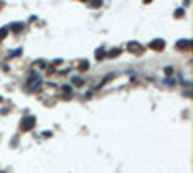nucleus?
Masks as SVG:
<instances>
[{
    "label": "nucleus",
    "instance_id": "f257e3e1",
    "mask_svg": "<svg viewBox=\"0 0 193 173\" xmlns=\"http://www.w3.org/2000/svg\"><path fill=\"white\" fill-rule=\"evenodd\" d=\"M27 87H29V90H35L37 87H41V77H39L35 71L29 75V83H27Z\"/></svg>",
    "mask_w": 193,
    "mask_h": 173
},
{
    "label": "nucleus",
    "instance_id": "f03ea898",
    "mask_svg": "<svg viewBox=\"0 0 193 173\" xmlns=\"http://www.w3.org/2000/svg\"><path fill=\"white\" fill-rule=\"evenodd\" d=\"M21 131H29V129H33L35 127V118H31V115H27V118H23L21 119Z\"/></svg>",
    "mask_w": 193,
    "mask_h": 173
},
{
    "label": "nucleus",
    "instance_id": "7ed1b4c3",
    "mask_svg": "<svg viewBox=\"0 0 193 173\" xmlns=\"http://www.w3.org/2000/svg\"><path fill=\"white\" fill-rule=\"evenodd\" d=\"M149 48H153V50H156V52L164 50V41H160V39H155V41L149 44Z\"/></svg>",
    "mask_w": 193,
    "mask_h": 173
},
{
    "label": "nucleus",
    "instance_id": "20e7f679",
    "mask_svg": "<svg viewBox=\"0 0 193 173\" xmlns=\"http://www.w3.org/2000/svg\"><path fill=\"white\" fill-rule=\"evenodd\" d=\"M176 48H178V50H189V48H191V41H187V39L178 41V42H176Z\"/></svg>",
    "mask_w": 193,
    "mask_h": 173
},
{
    "label": "nucleus",
    "instance_id": "39448f33",
    "mask_svg": "<svg viewBox=\"0 0 193 173\" xmlns=\"http://www.w3.org/2000/svg\"><path fill=\"white\" fill-rule=\"evenodd\" d=\"M128 50L133 52V54H141V52H143V46L137 44V42H130V44H128Z\"/></svg>",
    "mask_w": 193,
    "mask_h": 173
},
{
    "label": "nucleus",
    "instance_id": "423d86ee",
    "mask_svg": "<svg viewBox=\"0 0 193 173\" xmlns=\"http://www.w3.org/2000/svg\"><path fill=\"white\" fill-rule=\"evenodd\" d=\"M8 29H12L14 33H21L23 31V23H12V27H8Z\"/></svg>",
    "mask_w": 193,
    "mask_h": 173
},
{
    "label": "nucleus",
    "instance_id": "0eeeda50",
    "mask_svg": "<svg viewBox=\"0 0 193 173\" xmlns=\"http://www.w3.org/2000/svg\"><path fill=\"white\" fill-rule=\"evenodd\" d=\"M120 52H122L120 48H114V50H110V52H108V58H116V56H120Z\"/></svg>",
    "mask_w": 193,
    "mask_h": 173
},
{
    "label": "nucleus",
    "instance_id": "6e6552de",
    "mask_svg": "<svg viewBox=\"0 0 193 173\" xmlns=\"http://www.w3.org/2000/svg\"><path fill=\"white\" fill-rule=\"evenodd\" d=\"M103 58H106V52H104L103 48H99V50H97V60H103Z\"/></svg>",
    "mask_w": 193,
    "mask_h": 173
},
{
    "label": "nucleus",
    "instance_id": "1a4fd4ad",
    "mask_svg": "<svg viewBox=\"0 0 193 173\" xmlns=\"http://www.w3.org/2000/svg\"><path fill=\"white\" fill-rule=\"evenodd\" d=\"M8 31H10L8 27H2V29H0V41H2V39L6 37V35H8Z\"/></svg>",
    "mask_w": 193,
    "mask_h": 173
},
{
    "label": "nucleus",
    "instance_id": "9d476101",
    "mask_svg": "<svg viewBox=\"0 0 193 173\" xmlns=\"http://www.w3.org/2000/svg\"><path fill=\"white\" fill-rule=\"evenodd\" d=\"M91 6H93V8H99V6H103V0H91Z\"/></svg>",
    "mask_w": 193,
    "mask_h": 173
},
{
    "label": "nucleus",
    "instance_id": "9b49d317",
    "mask_svg": "<svg viewBox=\"0 0 193 173\" xmlns=\"http://www.w3.org/2000/svg\"><path fill=\"white\" fill-rule=\"evenodd\" d=\"M174 16H176V17H184V10H181V8H180V10H176V12H174Z\"/></svg>",
    "mask_w": 193,
    "mask_h": 173
},
{
    "label": "nucleus",
    "instance_id": "f8f14e48",
    "mask_svg": "<svg viewBox=\"0 0 193 173\" xmlns=\"http://www.w3.org/2000/svg\"><path fill=\"white\" fill-rule=\"evenodd\" d=\"M87 67H89L87 62H79V69H81V71H83V69H87Z\"/></svg>",
    "mask_w": 193,
    "mask_h": 173
},
{
    "label": "nucleus",
    "instance_id": "ddd939ff",
    "mask_svg": "<svg viewBox=\"0 0 193 173\" xmlns=\"http://www.w3.org/2000/svg\"><path fill=\"white\" fill-rule=\"evenodd\" d=\"M19 54H21V48H18V50H14V52H12V58H16V56H19Z\"/></svg>",
    "mask_w": 193,
    "mask_h": 173
},
{
    "label": "nucleus",
    "instance_id": "4468645a",
    "mask_svg": "<svg viewBox=\"0 0 193 173\" xmlns=\"http://www.w3.org/2000/svg\"><path fill=\"white\" fill-rule=\"evenodd\" d=\"M2 6H4V2H0V8H2Z\"/></svg>",
    "mask_w": 193,
    "mask_h": 173
},
{
    "label": "nucleus",
    "instance_id": "2eb2a0df",
    "mask_svg": "<svg viewBox=\"0 0 193 173\" xmlns=\"http://www.w3.org/2000/svg\"><path fill=\"white\" fill-rule=\"evenodd\" d=\"M145 2H151V0H145Z\"/></svg>",
    "mask_w": 193,
    "mask_h": 173
},
{
    "label": "nucleus",
    "instance_id": "dca6fc26",
    "mask_svg": "<svg viewBox=\"0 0 193 173\" xmlns=\"http://www.w3.org/2000/svg\"><path fill=\"white\" fill-rule=\"evenodd\" d=\"M2 173H4V171H2Z\"/></svg>",
    "mask_w": 193,
    "mask_h": 173
}]
</instances>
